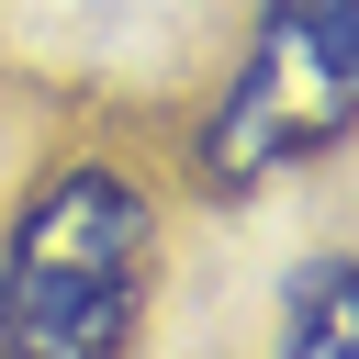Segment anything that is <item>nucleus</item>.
I'll return each instance as SVG.
<instances>
[{
    "label": "nucleus",
    "mask_w": 359,
    "mask_h": 359,
    "mask_svg": "<svg viewBox=\"0 0 359 359\" xmlns=\"http://www.w3.org/2000/svg\"><path fill=\"white\" fill-rule=\"evenodd\" d=\"M359 135V0H258L224 90L191 123V180L247 202Z\"/></svg>",
    "instance_id": "f03ea898"
},
{
    "label": "nucleus",
    "mask_w": 359,
    "mask_h": 359,
    "mask_svg": "<svg viewBox=\"0 0 359 359\" xmlns=\"http://www.w3.org/2000/svg\"><path fill=\"white\" fill-rule=\"evenodd\" d=\"M157 280V202L123 157H56L0 224V359H123Z\"/></svg>",
    "instance_id": "f257e3e1"
},
{
    "label": "nucleus",
    "mask_w": 359,
    "mask_h": 359,
    "mask_svg": "<svg viewBox=\"0 0 359 359\" xmlns=\"http://www.w3.org/2000/svg\"><path fill=\"white\" fill-rule=\"evenodd\" d=\"M269 359H359V247H314L280 280Z\"/></svg>",
    "instance_id": "7ed1b4c3"
}]
</instances>
